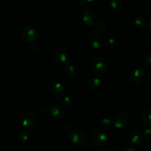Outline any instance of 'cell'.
<instances>
[{
    "mask_svg": "<svg viewBox=\"0 0 151 151\" xmlns=\"http://www.w3.org/2000/svg\"><path fill=\"white\" fill-rule=\"evenodd\" d=\"M91 71L96 77L104 76L107 71V62L103 57H97L91 61Z\"/></svg>",
    "mask_w": 151,
    "mask_h": 151,
    "instance_id": "obj_1",
    "label": "cell"
},
{
    "mask_svg": "<svg viewBox=\"0 0 151 151\" xmlns=\"http://www.w3.org/2000/svg\"><path fill=\"white\" fill-rule=\"evenodd\" d=\"M53 58L55 61L59 65H65L71 63L72 55L70 51L63 47H59L56 49L53 52Z\"/></svg>",
    "mask_w": 151,
    "mask_h": 151,
    "instance_id": "obj_2",
    "label": "cell"
},
{
    "mask_svg": "<svg viewBox=\"0 0 151 151\" xmlns=\"http://www.w3.org/2000/svg\"><path fill=\"white\" fill-rule=\"evenodd\" d=\"M22 37L24 41L28 44H35L39 38L38 31L32 26H25L22 29Z\"/></svg>",
    "mask_w": 151,
    "mask_h": 151,
    "instance_id": "obj_3",
    "label": "cell"
},
{
    "mask_svg": "<svg viewBox=\"0 0 151 151\" xmlns=\"http://www.w3.org/2000/svg\"><path fill=\"white\" fill-rule=\"evenodd\" d=\"M69 140L71 143L75 147H82L86 143V134L79 128H75L72 131L69 135Z\"/></svg>",
    "mask_w": 151,
    "mask_h": 151,
    "instance_id": "obj_4",
    "label": "cell"
},
{
    "mask_svg": "<svg viewBox=\"0 0 151 151\" xmlns=\"http://www.w3.org/2000/svg\"><path fill=\"white\" fill-rule=\"evenodd\" d=\"M37 120V115L32 111H26L21 116V123L24 128H31L35 124Z\"/></svg>",
    "mask_w": 151,
    "mask_h": 151,
    "instance_id": "obj_5",
    "label": "cell"
},
{
    "mask_svg": "<svg viewBox=\"0 0 151 151\" xmlns=\"http://www.w3.org/2000/svg\"><path fill=\"white\" fill-rule=\"evenodd\" d=\"M129 123V116L125 112H119L114 117L112 124L119 130L124 129Z\"/></svg>",
    "mask_w": 151,
    "mask_h": 151,
    "instance_id": "obj_6",
    "label": "cell"
},
{
    "mask_svg": "<svg viewBox=\"0 0 151 151\" xmlns=\"http://www.w3.org/2000/svg\"><path fill=\"white\" fill-rule=\"evenodd\" d=\"M108 134L103 129H96L91 135V142L95 146H101L106 142Z\"/></svg>",
    "mask_w": 151,
    "mask_h": 151,
    "instance_id": "obj_7",
    "label": "cell"
},
{
    "mask_svg": "<svg viewBox=\"0 0 151 151\" xmlns=\"http://www.w3.org/2000/svg\"><path fill=\"white\" fill-rule=\"evenodd\" d=\"M64 92V85L60 81H54L50 86V95L54 99H59Z\"/></svg>",
    "mask_w": 151,
    "mask_h": 151,
    "instance_id": "obj_8",
    "label": "cell"
},
{
    "mask_svg": "<svg viewBox=\"0 0 151 151\" xmlns=\"http://www.w3.org/2000/svg\"><path fill=\"white\" fill-rule=\"evenodd\" d=\"M145 78V71L142 67H135L129 74V79L133 83H140Z\"/></svg>",
    "mask_w": 151,
    "mask_h": 151,
    "instance_id": "obj_9",
    "label": "cell"
},
{
    "mask_svg": "<svg viewBox=\"0 0 151 151\" xmlns=\"http://www.w3.org/2000/svg\"><path fill=\"white\" fill-rule=\"evenodd\" d=\"M81 20H82L83 23L85 25L88 27H91L94 25L96 23V20H97V16L91 10H84L82 13H81Z\"/></svg>",
    "mask_w": 151,
    "mask_h": 151,
    "instance_id": "obj_10",
    "label": "cell"
},
{
    "mask_svg": "<svg viewBox=\"0 0 151 151\" xmlns=\"http://www.w3.org/2000/svg\"><path fill=\"white\" fill-rule=\"evenodd\" d=\"M144 139L142 132L137 129H134L127 134V140L132 145H137L141 143Z\"/></svg>",
    "mask_w": 151,
    "mask_h": 151,
    "instance_id": "obj_11",
    "label": "cell"
},
{
    "mask_svg": "<svg viewBox=\"0 0 151 151\" xmlns=\"http://www.w3.org/2000/svg\"><path fill=\"white\" fill-rule=\"evenodd\" d=\"M88 42L94 48L99 49L103 44V38L102 35L97 32H92L88 35Z\"/></svg>",
    "mask_w": 151,
    "mask_h": 151,
    "instance_id": "obj_12",
    "label": "cell"
},
{
    "mask_svg": "<svg viewBox=\"0 0 151 151\" xmlns=\"http://www.w3.org/2000/svg\"><path fill=\"white\" fill-rule=\"evenodd\" d=\"M49 112H50V114L52 118L56 119V120H60L64 116L63 109L60 106H57V105H52L50 107Z\"/></svg>",
    "mask_w": 151,
    "mask_h": 151,
    "instance_id": "obj_13",
    "label": "cell"
},
{
    "mask_svg": "<svg viewBox=\"0 0 151 151\" xmlns=\"http://www.w3.org/2000/svg\"><path fill=\"white\" fill-rule=\"evenodd\" d=\"M29 137H30L29 131L26 128H24V129H22L19 131V133L16 135V139L21 144H24V143H26L27 142H28V140L29 139Z\"/></svg>",
    "mask_w": 151,
    "mask_h": 151,
    "instance_id": "obj_14",
    "label": "cell"
},
{
    "mask_svg": "<svg viewBox=\"0 0 151 151\" xmlns=\"http://www.w3.org/2000/svg\"><path fill=\"white\" fill-rule=\"evenodd\" d=\"M100 85H101V81L97 77L89 79L86 83L87 88L90 91H96L100 88Z\"/></svg>",
    "mask_w": 151,
    "mask_h": 151,
    "instance_id": "obj_15",
    "label": "cell"
},
{
    "mask_svg": "<svg viewBox=\"0 0 151 151\" xmlns=\"http://www.w3.org/2000/svg\"><path fill=\"white\" fill-rule=\"evenodd\" d=\"M109 5L111 10L114 13H119L123 8L122 0H109Z\"/></svg>",
    "mask_w": 151,
    "mask_h": 151,
    "instance_id": "obj_16",
    "label": "cell"
},
{
    "mask_svg": "<svg viewBox=\"0 0 151 151\" xmlns=\"http://www.w3.org/2000/svg\"><path fill=\"white\" fill-rule=\"evenodd\" d=\"M141 119L145 125L151 127V107L147 108L142 112Z\"/></svg>",
    "mask_w": 151,
    "mask_h": 151,
    "instance_id": "obj_17",
    "label": "cell"
},
{
    "mask_svg": "<svg viewBox=\"0 0 151 151\" xmlns=\"http://www.w3.org/2000/svg\"><path fill=\"white\" fill-rule=\"evenodd\" d=\"M77 67L75 64L72 63H69L65 66L64 68V73L69 78H73L77 75Z\"/></svg>",
    "mask_w": 151,
    "mask_h": 151,
    "instance_id": "obj_18",
    "label": "cell"
},
{
    "mask_svg": "<svg viewBox=\"0 0 151 151\" xmlns=\"http://www.w3.org/2000/svg\"><path fill=\"white\" fill-rule=\"evenodd\" d=\"M147 19L142 16H138V17L135 18V19L134 20V24L137 29H144L145 27H147Z\"/></svg>",
    "mask_w": 151,
    "mask_h": 151,
    "instance_id": "obj_19",
    "label": "cell"
},
{
    "mask_svg": "<svg viewBox=\"0 0 151 151\" xmlns=\"http://www.w3.org/2000/svg\"><path fill=\"white\" fill-rule=\"evenodd\" d=\"M60 105L63 106L65 109H69L70 107H72V105H73V100H72L70 97H68L66 96L63 98H62L60 101Z\"/></svg>",
    "mask_w": 151,
    "mask_h": 151,
    "instance_id": "obj_20",
    "label": "cell"
},
{
    "mask_svg": "<svg viewBox=\"0 0 151 151\" xmlns=\"http://www.w3.org/2000/svg\"><path fill=\"white\" fill-rule=\"evenodd\" d=\"M94 28H95L97 32H104L107 30V25L105 22H102V21H99V22H96L94 24Z\"/></svg>",
    "mask_w": 151,
    "mask_h": 151,
    "instance_id": "obj_21",
    "label": "cell"
},
{
    "mask_svg": "<svg viewBox=\"0 0 151 151\" xmlns=\"http://www.w3.org/2000/svg\"><path fill=\"white\" fill-rule=\"evenodd\" d=\"M96 0H78V4L83 8H89L94 5Z\"/></svg>",
    "mask_w": 151,
    "mask_h": 151,
    "instance_id": "obj_22",
    "label": "cell"
},
{
    "mask_svg": "<svg viewBox=\"0 0 151 151\" xmlns=\"http://www.w3.org/2000/svg\"><path fill=\"white\" fill-rule=\"evenodd\" d=\"M112 125V120L110 118L105 117L102 119L100 122V126L103 129H106V128H110L111 125Z\"/></svg>",
    "mask_w": 151,
    "mask_h": 151,
    "instance_id": "obj_23",
    "label": "cell"
},
{
    "mask_svg": "<svg viewBox=\"0 0 151 151\" xmlns=\"http://www.w3.org/2000/svg\"><path fill=\"white\" fill-rule=\"evenodd\" d=\"M116 44H117V43H116V41L114 39V38H109L105 41L104 45L106 49H109V50H111V49L115 48V47H116Z\"/></svg>",
    "mask_w": 151,
    "mask_h": 151,
    "instance_id": "obj_24",
    "label": "cell"
},
{
    "mask_svg": "<svg viewBox=\"0 0 151 151\" xmlns=\"http://www.w3.org/2000/svg\"><path fill=\"white\" fill-rule=\"evenodd\" d=\"M144 63L147 67L151 68V52H149L144 58Z\"/></svg>",
    "mask_w": 151,
    "mask_h": 151,
    "instance_id": "obj_25",
    "label": "cell"
},
{
    "mask_svg": "<svg viewBox=\"0 0 151 151\" xmlns=\"http://www.w3.org/2000/svg\"><path fill=\"white\" fill-rule=\"evenodd\" d=\"M143 137L146 139H151V128H147L142 132Z\"/></svg>",
    "mask_w": 151,
    "mask_h": 151,
    "instance_id": "obj_26",
    "label": "cell"
},
{
    "mask_svg": "<svg viewBox=\"0 0 151 151\" xmlns=\"http://www.w3.org/2000/svg\"><path fill=\"white\" fill-rule=\"evenodd\" d=\"M124 151H137V148L134 147V145L131 144V145H127L126 147H125V150H124Z\"/></svg>",
    "mask_w": 151,
    "mask_h": 151,
    "instance_id": "obj_27",
    "label": "cell"
},
{
    "mask_svg": "<svg viewBox=\"0 0 151 151\" xmlns=\"http://www.w3.org/2000/svg\"><path fill=\"white\" fill-rule=\"evenodd\" d=\"M147 29H148V30L150 31V32H151V17L150 18V19H149L148 22H147Z\"/></svg>",
    "mask_w": 151,
    "mask_h": 151,
    "instance_id": "obj_28",
    "label": "cell"
},
{
    "mask_svg": "<svg viewBox=\"0 0 151 151\" xmlns=\"http://www.w3.org/2000/svg\"><path fill=\"white\" fill-rule=\"evenodd\" d=\"M94 151H109V150L106 148H103V147H99V148L96 149Z\"/></svg>",
    "mask_w": 151,
    "mask_h": 151,
    "instance_id": "obj_29",
    "label": "cell"
}]
</instances>
